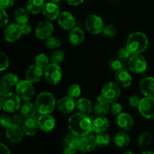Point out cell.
I'll return each mask as SVG.
<instances>
[{
  "label": "cell",
  "mask_w": 154,
  "mask_h": 154,
  "mask_svg": "<svg viewBox=\"0 0 154 154\" xmlns=\"http://www.w3.org/2000/svg\"><path fill=\"white\" fill-rule=\"evenodd\" d=\"M76 108L79 111V112L86 114V115H88L89 114L92 112L93 109H94V106L93 105V103L87 98H81V99H80L77 102Z\"/></svg>",
  "instance_id": "cell-27"
},
{
  "label": "cell",
  "mask_w": 154,
  "mask_h": 154,
  "mask_svg": "<svg viewBox=\"0 0 154 154\" xmlns=\"http://www.w3.org/2000/svg\"><path fill=\"white\" fill-rule=\"evenodd\" d=\"M138 109L141 115L145 118H154V96H146L141 99Z\"/></svg>",
  "instance_id": "cell-10"
},
{
  "label": "cell",
  "mask_w": 154,
  "mask_h": 154,
  "mask_svg": "<svg viewBox=\"0 0 154 154\" xmlns=\"http://www.w3.org/2000/svg\"><path fill=\"white\" fill-rule=\"evenodd\" d=\"M122 106L120 104L117 103V102H113L109 104V112L111 113L112 115L118 116L119 114H121L122 112Z\"/></svg>",
  "instance_id": "cell-41"
},
{
  "label": "cell",
  "mask_w": 154,
  "mask_h": 154,
  "mask_svg": "<svg viewBox=\"0 0 154 154\" xmlns=\"http://www.w3.org/2000/svg\"><path fill=\"white\" fill-rule=\"evenodd\" d=\"M116 123L123 130L129 131L133 126L134 120L130 114L127 113H121L117 116Z\"/></svg>",
  "instance_id": "cell-20"
},
{
  "label": "cell",
  "mask_w": 154,
  "mask_h": 154,
  "mask_svg": "<svg viewBox=\"0 0 154 154\" xmlns=\"http://www.w3.org/2000/svg\"><path fill=\"white\" fill-rule=\"evenodd\" d=\"M35 62L37 66H40L42 69L46 68L49 65V59L48 56L45 54H38L35 58Z\"/></svg>",
  "instance_id": "cell-37"
},
{
  "label": "cell",
  "mask_w": 154,
  "mask_h": 154,
  "mask_svg": "<svg viewBox=\"0 0 154 154\" xmlns=\"http://www.w3.org/2000/svg\"><path fill=\"white\" fill-rule=\"evenodd\" d=\"M54 32V26L49 21H42L35 28V36L40 40L48 38Z\"/></svg>",
  "instance_id": "cell-12"
},
{
  "label": "cell",
  "mask_w": 154,
  "mask_h": 154,
  "mask_svg": "<svg viewBox=\"0 0 154 154\" xmlns=\"http://www.w3.org/2000/svg\"><path fill=\"white\" fill-rule=\"evenodd\" d=\"M23 130L20 125L12 123L6 129V137L10 142L17 144L22 140L23 136Z\"/></svg>",
  "instance_id": "cell-11"
},
{
  "label": "cell",
  "mask_w": 154,
  "mask_h": 154,
  "mask_svg": "<svg viewBox=\"0 0 154 154\" xmlns=\"http://www.w3.org/2000/svg\"><path fill=\"white\" fill-rule=\"evenodd\" d=\"M20 101L19 96L13 93H8L1 97V108L4 111L14 113L20 107Z\"/></svg>",
  "instance_id": "cell-4"
},
{
  "label": "cell",
  "mask_w": 154,
  "mask_h": 154,
  "mask_svg": "<svg viewBox=\"0 0 154 154\" xmlns=\"http://www.w3.org/2000/svg\"><path fill=\"white\" fill-rule=\"evenodd\" d=\"M84 0H66L68 3H69L70 5L72 6H78L79 5H81V3H83Z\"/></svg>",
  "instance_id": "cell-53"
},
{
  "label": "cell",
  "mask_w": 154,
  "mask_h": 154,
  "mask_svg": "<svg viewBox=\"0 0 154 154\" xmlns=\"http://www.w3.org/2000/svg\"><path fill=\"white\" fill-rule=\"evenodd\" d=\"M87 32L92 35H98L103 31L104 23L102 18L96 14H90L85 21Z\"/></svg>",
  "instance_id": "cell-9"
},
{
  "label": "cell",
  "mask_w": 154,
  "mask_h": 154,
  "mask_svg": "<svg viewBox=\"0 0 154 154\" xmlns=\"http://www.w3.org/2000/svg\"><path fill=\"white\" fill-rule=\"evenodd\" d=\"M45 73L43 72V69L36 64L30 66L26 72V80L32 84L39 82L42 79Z\"/></svg>",
  "instance_id": "cell-16"
},
{
  "label": "cell",
  "mask_w": 154,
  "mask_h": 154,
  "mask_svg": "<svg viewBox=\"0 0 154 154\" xmlns=\"http://www.w3.org/2000/svg\"><path fill=\"white\" fill-rule=\"evenodd\" d=\"M96 138L93 135H87L81 138V145L80 150L83 153H89L96 149L97 146Z\"/></svg>",
  "instance_id": "cell-19"
},
{
  "label": "cell",
  "mask_w": 154,
  "mask_h": 154,
  "mask_svg": "<svg viewBox=\"0 0 154 154\" xmlns=\"http://www.w3.org/2000/svg\"><path fill=\"white\" fill-rule=\"evenodd\" d=\"M52 2H58L61 1V0H51Z\"/></svg>",
  "instance_id": "cell-56"
},
{
  "label": "cell",
  "mask_w": 154,
  "mask_h": 154,
  "mask_svg": "<svg viewBox=\"0 0 154 154\" xmlns=\"http://www.w3.org/2000/svg\"><path fill=\"white\" fill-rule=\"evenodd\" d=\"M45 78L47 82L52 85H57L61 81L63 73L62 69L58 64L52 63L45 69Z\"/></svg>",
  "instance_id": "cell-6"
},
{
  "label": "cell",
  "mask_w": 154,
  "mask_h": 154,
  "mask_svg": "<svg viewBox=\"0 0 154 154\" xmlns=\"http://www.w3.org/2000/svg\"><path fill=\"white\" fill-rule=\"evenodd\" d=\"M39 129L43 132H51L55 128V119L50 114H41L38 117Z\"/></svg>",
  "instance_id": "cell-18"
},
{
  "label": "cell",
  "mask_w": 154,
  "mask_h": 154,
  "mask_svg": "<svg viewBox=\"0 0 154 154\" xmlns=\"http://www.w3.org/2000/svg\"><path fill=\"white\" fill-rule=\"evenodd\" d=\"M8 20L9 18L8 16V14L6 13L4 8H1V16H0V26H1V27H3L7 25Z\"/></svg>",
  "instance_id": "cell-46"
},
{
  "label": "cell",
  "mask_w": 154,
  "mask_h": 154,
  "mask_svg": "<svg viewBox=\"0 0 154 154\" xmlns=\"http://www.w3.org/2000/svg\"><path fill=\"white\" fill-rule=\"evenodd\" d=\"M84 32L80 27H75L70 30L69 34V42L74 46L80 45L84 40Z\"/></svg>",
  "instance_id": "cell-23"
},
{
  "label": "cell",
  "mask_w": 154,
  "mask_h": 154,
  "mask_svg": "<svg viewBox=\"0 0 154 154\" xmlns=\"http://www.w3.org/2000/svg\"><path fill=\"white\" fill-rule=\"evenodd\" d=\"M81 93V89L80 86L78 84H72L69 86L67 90V94L68 96L72 97L73 99H77L80 96Z\"/></svg>",
  "instance_id": "cell-38"
},
{
  "label": "cell",
  "mask_w": 154,
  "mask_h": 154,
  "mask_svg": "<svg viewBox=\"0 0 154 154\" xmlns=\"http://www.w3.org/2000/svg\"><path fill=\"white\" fill-rule=\"evenodd\" d=\"M22 34L21 26L18 23L10 24L4 30L5 39L8 42H16L20 38Z\"/></svg>",
  "instance_id": "cell-13"
},
{
  "label": "cell",
  "mask_w": 154,
  "mask_h": 154,
  "mask_svg": "<svg viewBox=\"0 0 154 154\" xmlns=\"http://www.w3.org/2000/svg\"><path fill=\"white\" fill-rule=\"evenodd\" d=\"M19 81L18 76L14 73L6 74L1 79L2 84L10 89L12 87H16L18 83H19Z\"/></svg>",
  "instance_id": "cell-32"
},
{
  "label": "cell",
  "mask_w": 154,
  "mask_h": 154,
  "mask_svg": "<svg viewBox=\"0 0 154 154\" xmlns=\"http://www.w3.org/2000/svg\"><path fill=\"white\" fill-rule=\"evenodd\" d=\"M141 99L138 96H131L129 99V103L130 106L133 108H138Z\"/></svg>",
  "instance_id": "cell-47"
},
{
  "label": "cell",
  "mask_w": 154,
  "mask_h": 154,
  "mask_svg": "<svg viewBox=\"0 0 154 154\" xmlns=\"http://www.w3.org/2000/svg\"><path fill=\"white\" fill-rule=\"evenodd\" d=\"M68 126L72 133L81 138L89 135L93 130V122L87 115L81 112L73 114L69 118Z\"/></svg>",
  "instance_id": "cell-1"
},
{
  "label": "cell",
  "mask_w": 154,
  "mask_h": 154,
  "mask_svg": "<svg viewBox=\"0 0 154 154\" xmlns=\"http://www.w3.org/2000/svg\"><path fill=\"white\" fill-rule=\"evenodd\" d=\"M45 3L44 0H29L26 4V9L32 14L43 11Z\"/></svg>",
  "instance_id": "cell-28"
},
{
  "label": "cell",
  "mask_w": 154,
  "mask_h": 154,
  "mask_svg": "<svg viewBox=\"0 0 154 154\" xmlns=\"http://www.w3.org/2000/svg\"><path fill=\"white\" fill-rule=\"evenodd\" d=\"M126 153H130V154H132V152H124V154H126Z\"/></svg>",
  "instance_id": "cell-57"
},
{
  "label": "cell",
  "mask_w": 154,
  "mask_h": 154,
  "mask_svg": "<svg viewBox=\"0 0 154 154\" xmlns=\"http://www.w3.org/2000/svg\"><path fill=\"white\" fill-rule=\"evenodd\" d=\"M77 150L75 149L72 148V147H66V148H65V150H63V153L64 154H75L76 153Z\"/></svg>",
  "instance_id": "cell-54"
},
{
  "label": "cell",
  "mask_w": 154,
  "mask_h": 154,
  "mask_svg": "<svg viewBox=\"0 0 154 154\" xmlns=\"http://www.w3.org/2000/svg\"><path fill=\"white\" fill-rule=\"evenodd\" d=\"M57 22L60 27L66 30H71L75 28L76 23L73 15L68 11H63L60 13V15L57 18Z\"/></svg>",
  "instance_id": "cell-15"
},
{
  "label": "cell",
  "mask_w": 154,
  "mask_h": 154,
  "mask_svg": "<svg viewBox=\"0 0 154 154\" xmlns=\"http://www.w3.org/2000/svg\"><path fill=\"white\" fill-rule=\"evenodd\" d=\"M109 126V122L106 117L99 116L93 121V130L96 133H101L106 131Z\"/></svg>",
  "instance_id": "cell-26"
},
{
  "label": "cell",
  "mask_w": 154,
  "mask_h": 154,
  "mask_svg": "<svg viewBox=\"0 0 154 154\" xmlns=\"http://www.w3.org/2000/svg\"><path fill=\"white\" fill-rule=\"evenodd\" d=\"M142 153L143 154H144V153H153V154H154V152H152V151H145V152H143Z\"/></svg>",
  "instance_id": "cell-55"
},
{
  "label": "cell",
  "mask_w": 154,
  "mask_h": 154,
  "mask_svg": "<svg viewBox=\"0 0 154 154\" xmlns=\"http://www.w3.org/2000/svg\"><path fill=\"white\" fill-rule=\"evenodd\" d=\"M109 102L100 95L97 98V103L94 105V111L99 116H104L109 111Z\"/></svg>",
  "instance_id": "cell-25"
},
{
  "label": "cell",
  "mask_w": 154,
  "mask_h": 154,
  "mask_svg": "<svg viewBox=\"0 0 154 154\" xmlns=\"http://www.w3.org/2000/svg\"><path fill=\"white\" fill-rule=\"evenodd\" d=\"M140 91L145 96H154V78H143L139 84Z\"/></svg>",
  "instance_id": "cell-21"
},
{
  "label": "cell",
  "mask_w": 154,
  "mask_h": 154,
  "mask_svg": "<svg viewBox=\"0 0 154 154\" xmlns=\"http://www.w3.org/2000/svg\"><path fill=\"white\" fill-rule=\"evenodd\" d=\"M103 34L105 35L107 37H114L117 34V29L114 26L109 24V25H107L106 26L104 27L103 29Z\"/></svg>",
  "instance_id": "cell-43"
},
{
  "label": "cell",
  "mask_w": 154,
  "mask_h": 154,
  "mask_svg": "<svg viewBox=\"0 0 154 154\" xmlns=\"http://www.w3.org/2000/svg\"><path fill=\"white\" fill-rule=\"evenodd\" d=\"M36 108L35 104H33L32 102H26L25 104L22 105L20 109V112L23 116L26 117H30L35 116V114L36 112Z\"/></svg>",
  "instance_id": "cell-33"
},
{
  "label": "cell",
  "mask_w": 154,
  "mask_h": 154,
  "mask_svg": "<svg viewBox=\"0 0 154 154\" xmlns=\"http://www.w3.org/2000/svg\"><path fill=\"white\" fill-rule=\"evenodd\" d=\"M61 45V42L57 38L55 37H49L47 38L46 41V46L50 49H56L58 48Z\"/></svg>",
  "instance_id": "cell-42"
},
{
  "label": "cell",
  "mask_w": 154,
  "mask_h": 154,
  "mask_svg": "<svg viewBox=\"0 0 154 154\" xmlns=\"http://www.w3.org/2000/svg\"><path fill=\"white\" fill-rule=\"evenodd\" d=\"M77 107V102L72 97H63L57 102V108L59 111L63 114H69L72 112Z\"/></svg>",
  "instance_id": "cell-14"
},
{
  "label": "cell",
  "mask_w": 154,
  "mask_h": 154,
  "mask_svg": "<svg viewBox=\"0 0 154 154\" xmlns=\"http://www.w3.org/2000/svg\"><path fill=\"white\" fill-rule=\"evenodd\" d=\"M12 122H13V123H14V124H17V125H23V117L21 115H20V114H17V115H14L13 117V118H12Z\"/></svg>",
  "instance_id": "cell-49"
},
{
  "label": "cell",
  "mask_w": 154,
  "mask_h": 154,
  "mask_svg": "<svg viewBox=\"0 0 154 154\" xmlns=\"http://www.w3.org/2000/svg\"><path fill=\"white\" fill-rule=\"evenodd\" d=\"M43 14L48 20H54L57 19L60 15V9L58 5L54 2L45 3L43 9Z\"/></svg>",
  "instance_id": "cell-22"
},
{
  "label": "cell",
  "mask_w": 154,
  "mask_h": 154,
  "mask_svg": "<svg viewBox=\"0 0 154 154\" xmlns=\"http://www.w3.org/2000/svg\"><path fill=\"white\" fill-rule=\"evenodd\" d=\"M110 136L108 134L105 133V132H101V133L98 134L96 136V141H97V144L101 147H105L109 145L110 144Z\"/></svg>",
  "instance_id": "cell-36"
},
{
  "label": "cell",
  "mask_w": 154,
  "mask_h": 154,
  "mask_svg": "<svg viewBox=\"0 0 154 154\" xmlns=\"http://www.w3.org/2000/svg\"><path fill=\"white\" fill-rule=\"evenodd\" d=\"M115 80L119 86L122 87H130L132 84V77L130 74L126 71V69H122V70L117 72L115 75Z\"/></svg>",
  "instance_id": "cell-24"
},
{
  "label": "cell",
  "mask_w": 154,
  "mask_h": 154,
  "mask_svg": "<svg viewBox=\"0 0 154 154\" xmlns=\"http://www.w3.org/2000/svg\"><path fill=\"white\" fill-rule=\"evenodd\" d=\"M128 67L135 74H141L147 69V62L141 54H132L128 61Z\"/></svg>",
  "instance_id": "cell-8"
},
{
  "label": "cell",
  "mask_w": 154,
  "mask_h": 154,
  "mask_svg": "<svg viewBox=\"0 0 154 154\" xmlns=\"http://www.w3.org/2000/svg\"><path fill=\"white\" fill-rule=\"evenodd\" d=\"M23 130L24 133L28 136H32L37 132L38 129L39 128L38 117L33 116V117H27L24 120L22 125Z\"/></svg>",
  "instance_id": "cell-17"
},
{
  "label": "cell",
  "mask_w": 154,
  "mask_h": 154,
  "mask_svg": "<svg viewBox=\"0 0 154 154\" xmlns=\"http://www.w3.org/2000/svg\"><path fill=\"white\" fill-rule=\"evenodd\" d=\"M132 55V54L129 51V50L127 48H121V49L119 50L118 53H117V57L124 62L129 61Z\"/></svg>",
  "instance_id": "cell-40"
},
{
  "label": "cell",
  "mask_w": 154,
  "mask_h": 154,
  "mask_svg": "<svg viewBox=\"0 0 154 154\" xmlns=\"http://www.w3.org/2000/svg\"><path fill=\"white\" fill-rule=\"evenodd\" d=\"M9 90H10V88L1 84V87H0V96L2 97V96H5L6 93H9Z\"/></svg>",
  "instance_id": "cell-51"
},
{
  "label": "cell",
  "mask_w": 154,
  "mask_h": 154,
  "mask_svg": "<svg viewBox=\"0 0 154 154\" xmlns=\"http://www.w3.org/2000/svg\"><path fill=\"white\" fill-rule=\"evenodd\" d=\"M110 68L111 70L118 72V71L122 70V69H126L128 64H126L124 61L121 60L120 59L117 58H111L108 62Z\"/></svg>",
  "instance_id": "cell-35"
},
{
  "label": "cell",
  "mask_w": 154,
  "mask_h": 154,
  "mask_svg": "<svg viewBox=\"0 0 154 154\" xmlns=\"http://www.w3.org/2000/svg\"><path fill=\"white\" fill-rule=\"evenodd\" d=\"M121 91H120V86L117 83L109 82L107 83L102 89L101 95L108 101L109 103L115 102L120 96Z\"/></svg>",
  "instance_id": "cell-7"
},
{
  "label": "cell",
  "mask_w": 154,
  "mask_h": 154,
  "mask_svg": "<svg viewBox=\"0 0 154 154\" xmlns=\"http://www.w3.org/2000/svg\"><path fill=\"white\" fill-rule=\"evenodd\" d=\"M35 104L40 114H51L55 108L56 100L51 93L43 92L37 96Z\"/></svg>",
  "instance_id": "cell-3"
},
{
  "label": "cell",
  "mask_w": 154,
  "mask_h": 154,
  "mask_svg": "<svg viewBox=\"0 0 154 154\" xmlns=\"http://www.w3.org/2000/svg\"><path fill=\"white\" fill-rule=\"evenodd\" d=\"M29 11L23 8H19L15 11L14 13V19L17 23L19 25H24L28 23L29 19Z\"/></svg>",
  "instance_id": "cell-29"
},
{
  "label": "cell",
  "mask_w": 154,
  "mask_h": 154,
  "mask_svg": "<svg viewBox=\"0 0 154 154\" xmlns=\"http://www.w3.org/2000/svg\"><path fill=\"white\" fill-rule=\"evenodd\" d=\"M0 152L2 154H10L11 152L10 150H8V147L6 145H5L4 144L1 143L0 144Z\"/></svg>",
  "instance_id": "cell-52"
},
{
  "label": "cell",
  "mask_w": 154,
  "mask_h": 154,
  "mask_svg": "<svg viewBox=\"0 0 154 154\" xmlns=\"http://www.w3.org/2000/svg\"><path fill=\"white\" fill-rule=\"evenodd\" d=\"M137 142H138V147H141V148H145L147 146L150 145L152 142V135L151 134L147 132H142L141 135L138 136V140H137Z\"/></svg>",
  "instance_id": "cell-34"
},
{
  "label": "cell",
  "mask_w": 154,
  "mask_h": 154,
  "mask_svg": "<svg viewBox=\"0 0 154 154\" xmlns=\"http://www.w3.org/2000/svg\"><path fill=\"white\" fill-rule=\"evenodd\" d=\"M64 144L66 147H72L75 150H80V145H81V137L74 135L71 132L70 134L66 135L64 138Z\"/></svg>",
  "instance_id": "cell-30"
},
{
  "label": "cell",
  "mask_w": 154,
  "mask_h": 154,
  "mask_svg": "<svg viewBox=\"0 0 154 154\" xmlns=\"http://www.w3.org/2000/svg\"><path fill=\"white\" fill-rule=\"evenodd\" d=\"M130 138L129 135L124 132H119L115 135L114 138V143L117 147H124L129 144Z\"/></svg>",
  "instance_id": "cell-31"
},
{
  "label": "cell",
  "mask_w": 154,
  "mask_h": 154,
  "mask_svg": "<svg viewBox=\"0 0 154 154\" xmlns=\"http://www.w3.org/2000/svg\"><path fill=\"white\" fill-rule=\"evenodd\" d=\"M0 70L1 72H3L5 69H8L9 66V59L8 56L3 52L0 53Z\"/></svg>",
  "instance_id": "cell-44"
},
{
  "label": "cell",
  "mask_w": 154,
  "mask_h": 154,
  "mask_svg": "<svg viewBox=\"0 0 154 154\" xmlns=\"http://www.w3.org/2000/svg\"><path fill=\"white\" fill-rule=\"evenodd\" d=\"M148 47V38L142 32H136L129 36L126 42V48L132 54H141Z\"/></svg>",
  "instance_id": "cell-2"
},
{
  "label": "cell",
  "mask_w": 154,
  "mask_h": 154,
  "mask_svg": "<svg viewBox=\"0 0 154 154\" xmlns=\"http://www.w3.org/2000/svg\"><path fill=\"white\" fill-rule=\"evenodd\" d=\"M14 5V0H0V7L6 9L12 7Z\"/></svg>",
  "instance_id": "cell-48"
},
{
  "label": "cell",
  "mask_w": 154,
  "mask_h": 154,
  "mask_svg": "<svg viewBox=\"0 0 154 154\" xmlns=\"http://www.w3.org/2000/svg\"><path fill=\"white\" fill-rule=\"evenodd\" d=\"M51 61L52 63L59 64V63H63L65 59V53L63 50L57 51L51 54Z\"/></svg>",
  "instance_id": "cell-39"
},
{
  "label": "cell",
  "mask_w": 154,
  "mask_h": 154,
  "mask_svg": "<svg viewBox=\"0 0 154 154\" xmlns=\"http://www.w3.org/2000/svg\"><path fill=\"white\" fill-rule=\"evenodd\" d=\"M21 30H22V33L24 35L29 34L31 32L32 28L29 24H24V25H21Z\"/></svg>",
  "instance_id": "cell-50"
},
{
  "label": "cell",
  "mask_w": 154,
  "mask_h": 154,
  "mask_svg": "<svg viewBox=\"0 0 154 154\" xmlns=\"http://www.w3.org/2000/svg\"><path fill=\"white\" fill-rule=\"evenodd\" d=\"M16 94L20 99L24 102H29L33 98L35 94V90L32 83L28 80L20 81L16 86Z\"/></svg>",
  "instance_id": "cell-5"
},
{
  "label": "cell",
  "mask_w": 154,
  "mask_h": 154,
  "mask_svg": "<svg viewBox=\"0 0 154 154\" xmlns=\"http://www.w3.org/2000/svg\"><path fill=\"white\" fill-rule=\"evenodd\" d=\"M0 123H1L2 126L3 127H8L10 125L12 124V120L8 115L6 114H2L1 117H0Z\"/></svg>",
  "instance_id": "cell-45"
}]
</instances>
